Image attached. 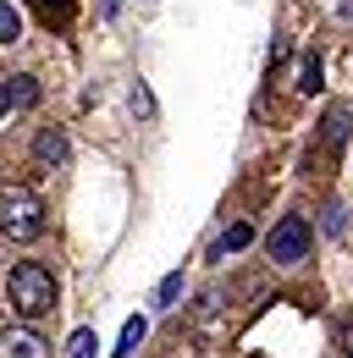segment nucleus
Here are the masks:
<instances>
[{
	"instance_id": "2eb2a0df",
	"label": "nucleus",
	"mask_w": 353,
	"mask_h": 358,
	"mask_svg": "<svg viewBox=\"0 0 353 358\" xmlns=\"http://www.w3.org/2000/svg\"><path fill=\"white\" fill-rule=\"evenodd\" d=\"M132 110H138V116H144V122H149V116H155V94L144 89V83H138V89H132Z\"/></svg>"
},
{
	"instance_id": "f03ea898",
	"label": "nucleus",
	"mask_w": 353,
	"mask_h": 358,
	"mask_svg": "<svg viewBox=\"0 0 353 358\" xmlns=\"http://www.w3.org/2000/svg\"><path fill=\"white\" fill-rule=\"evenodd\" d=\"M44 231V204L34 187H6L0 193V237L6 243H34Z\"/></svg>"
},
{
	"instance_id": "f257e3e1",
	"label": "nucleus",
	"mask_w": 353,
	"mask_h": 358,
	"mask_svg": "<svg viewBox=\"0 0 353 358\" xmlns=\"http://www.w3.org/2000/svg\"><path fill=\"white\" fill-rule=\"evenodd\" d=\"M6 298L22 320H39V314L55 309V275L39 265V259H17L6 270Z\"/></svg>"
},
{
	"instance_id": "9d476101",
	"label": "nucleus",
	"mask_w": 353,
	"mask_h": 358,
	"mask_svg": "<svg viewBox=\"0 0 353 358\" xmlns=\"http://www.w3.org/2000/svg\"><path fill=\"white\" fill-rule=\"evenodd\" d=\"M17 39H22V17L0 0V45H17Z\"/></svg>"
},
{
	"instance_id": "1a4fd4ad",
	"label": "nucleus",
	"mask_w": 353,
	"mask_h": 358,
	"mask_svg": "<svg viewBox=\"0 0 353 358\" xmlns=\"http://www.w3.org/2000/svg\"><path fill=\"white\" fill-rule=\"evenodd\" d=\"M176 298H182V270H172V275L155 287V309H176Z\"/></svg>"
},
{
	"instance_id": "ddd939ff",
	"label": "nucleus",
	"mask_w": 353,
	"mask_h": 358,
	"mask_svg": "<svg viewBox=\"0 0 353 358\" xmlns=\"http://www.w3.org/2000/svg\"><path fill=\"white\" fill-rule=\"evenodd\" d=\"M28 6L39 11L44 22H50V17H55V22H67V11H72V0H28Z\"/></svg>"
},
{
	"instance_id": "39448f33",
	"label": "nucleus",
	"mask_w": 353,
	"mask_h": 358,
	"mask_svg": "<svg viewBox=\"0 0 353 358\" xmlns=\"http://www.w3.org/2000/svg\"><path fill=\"white\" fill-rule=\"evenodd\" d=\"M0 358H50L34 331H0Z\"/></svg>"
},
{
	"instance_id": "a211bd4d",
	"label": "nucleus",
	"mask_w": 353,
	"mask_h": 358,
	"mask_svg": "<svg viewBox=\"0 0 353 358\" xmlns=\"http://www.w3.org/2000/svg\"><path fill=\"white\" fill-rule=\"evenodd\" d=\"M11 110V83H0V116Z\"/></svg>"
},
{
	"instance_id": "6e6552de",
	"label": "nucleus",
	"mask_w": 353,
	"mask_h": 358,
	"mask_svg": "<svg viewBox=\"0 0 353 358\" xmlns=\"http://www.w3.org/2000/svg\"><path fill=\"white\" fill-rule=\"evenodd\" d=\"M249 243H254V226H226V231H221V243H216V259H226V254H237V248H249Z\"/></svg>"
},
{
	"instance_id": "20e7f679",
	"label": "nucleus",
	"mask_w": 353,
	"mask_h": 358,
	"mask_svg": "<svg viewBox=\"0 0 353 358\" xmlns=\"http://www.w3.org/2000/svg\"><path fill=\"white\" fill-rule=\"evenodd\" d=\"M34 160H39V166H50V171H61V166L72 160L67 133H61V127H39V138H34Z\"/></svg>"
},
{
	"instance_id": "423d86ee",
	"label": "nucleus",
	"mask_w": 353,
	"mask_h": 358,
	"mask_svg": "<svg viewBox=\"0 0 353 358\" xmlns=\"http://www.w3.org/2000/svg\"><path fill=\"white\" fill-rule=\"evenodd\" d=\"M348 127H353V110L348 105H331V110H326V127H320V143H326V149H342Z\"/></svg>"
},
{
	"instance_id": "f8f14e48",
	"label": "nucleus",
	"mask_w": 353,
	"mask_h": 358,
	"mask_svg": "<svg viewBox=\"0 0 353 358\" xmlns=\"http://www.w3.org/2000/svg\"><path fill=\"white\" fill-rule=\"evenodd\" d=\"M6 83H11V105H34V99H39V83H34L28 72H22V78H6Z\"/></svg>"
},
{
	"instance_id": "f3484780",
	"label": "nucleus",
	"mask_w": 353,
	"mask_h": 358,
	"mask_svg": "<svg viewBox=\"0 0 353 358\" xmlns=\"http://www.w3.org/2000/svg\"><path fill=\"white\" fill-rule=\"evenodd\" d=\"M337 331H342V353L353 358V314H348V320H342V325H337Z\"/></svg>"
},
{
	"instance_id": "9b49d317",
	"label": "nucleus",
	"mask_w": 353,
	"mask_h": 358,
	"mask_svg": "<svg viewBox=\"0 0 353 358\" xmlns=\"http://www.w3.org/2000/svg\"><path fill=\"white\" fill-rule=\"evenodd\" d=\"M94 348H99V342H94V331L78 325V331H72V342H67V358H94Z\"/></svg>"
},
{
	"instance_id": "4468645a",
	"label": "nucleus",
	"mask_w": 353,
	"mask_h": 358,
	"mask_svg": "<svg viewBox=\"0 0 353 358\" xmlns=\"http://www.w3.org/2000/svg\"><path fill=\"white\" fill-rule=\"evenodd\" d=\"M298 89H304V94H320V55H309V61H304V72H298Z\"/></svg>"
},
{
	"instance_id": "7ed1b4c3",
	"label": "nucleus",
	"mask_w": 353,
	"mask_h": 358,
	"mask_svg": "<svg viewBox=\"0 0 353 358\" xmlns=\"http://www.w3.org/2000/svg\"><path fill=\"white\" fill-rule=\"evenodd\" d=\"M309 243H314V231H309L304 215H282V221L270 226V237H265V248H270V265H304L309 259Z\"/></svg>"
},
{
	"instance_id": "dca6fc26",
	"label": "nucleus",
	"mask_w": 353,
	"mask_h": 358,
	"mask_svg": "<svg viewBox=\"0 0 353 358\" xmlns=\"http://www.w3.org/2000/svg\"><path fill=\"white\" fill-rule=\"evenodd\" d=\"M342 226H348V210H342V204H331V210H326V231H342Z\"/></svg>"
},
{
	"instance_id": "0eeeda50",
	"label": "nucleus",
	"mask_w": 353,
	"mask_h": 358,
	"mask_svg": "<svg viewBox=\"0 0 353 358\" xmlns=\"http://www.w3.org/2000/svg\"><path fill=\"white\" fill-rule=\"evenodd\" d=\"M144 331H149V320H144V314H132L127 325H122V342H116L111 353H116V358H132V353H138V342H144Z\"/></svg>"
}]
</instances>
